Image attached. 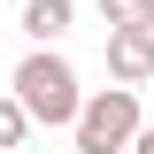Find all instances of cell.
Here are the masks:
<instances>
[{
  "instance_id": "obj_5",
  "label": "cell",
  "mask_w": 154,
  "mask_h": 154,
  "mask_svg": "<svg viewBox=\"0 0 154 154\" xmlns=\"http://www.w3.org/2000/svg\"><path fill=\"white\" fill-rule=\"evenodd\" d=\"M108 31H154V0H100Z\"/></svg>"
},
{
  "instance_id": "obj_1",
  "label": "cell",
  "mask_w": 154,
  "mask_h": 154,
  "mask_svg": "<svg viewBox=\"0 0 154 154\" xmlns=\"http://www.w3.org/2000/svg\"><path fill=\"white\" fill-rule=\"evenodd\" d=\"M8 93L23 100V116H31V123L69 131V123H77V100H85V85H77V69H69V54H62V46H31V54L16 62V77H8Z\"/></svg>"
},
{
  "instance_id": "obj_7",
  "label": "cell",
  "mask_w": 154,
  "mask_h": 154,
  "mask_svg": "<svg viewBox=\"0 0 154 154\" xmlns=\"http://www.w3.org/2000/svg\"><path fill=\"white\" fill-rule=\"evenodd\" d=\"M131 154H154V123H139V139H131Z\"/></svg>"
},
{
  "instance_id": "obj_6",
  "label": "cell",
  "mask_w": 154,
  "mask_h": 154,
  "mask_svg": "<svg viewBox=\"0 0 154 154\" xmlns=\"http://www.w3.org/2000/svg\"><path fill=\"white\" fill-rule=\"evenodd\" d=\"M23 139H31V116H23V100H16V93H0V154L23 146Z\"/></svg>"
},
{
  "instance_id": "obj_2",
  "label": "cell",
  "mask_w": 154,
  "mask_h": 154,
  "mask_svg": "<svg viewBox=\"0 0 154 154\" xmlns=\"http://www.w3.org/2000/svg\"><path fill=\"white\" fill-rule=\"evenodd\" d=\"M139 85H100V93H85L77 100V123H69V139H77V154H131V139H139Z\"/></svg>"
},
{
  "instance_id": "obj_4",
  "label": "cell",
  "mask_w": 154,
  "mask_h": 154,
  "mask_svg": "<svg viewBox=\"0 0 154 154\" xmlns=\"http://www.w3.org/2000/svg\"><path fill=\"white\" fill-rule=\"evenodd\" d=\"M69 0H23V38H31V46H62V38H69Z\"/></svg>"
},
{
  "instance_id": "obj_3",
  "label": "cell",
  "mask_w": 154,
  "mask_h": 154,
  "mask_svg": "<svg viewBox=\"0 0 154 154\" xmlns=\"http://www.w3.org/2000/svg\"><path fill=\"white\" fill-rule=\"evenodd\" d=\"M108 77L116 85H146L154 77V31H108Z\"/></svg>"
}]
</instances>
